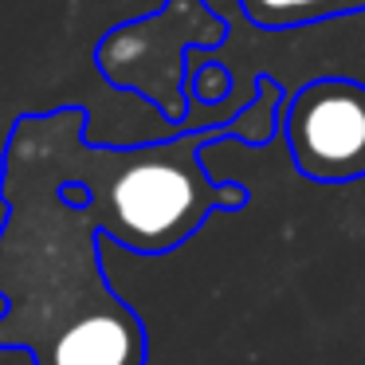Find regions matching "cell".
<instances>
[{"mask_svg":"<svg viewBox=\"0 0 365 365\" xmlns=\"http://www.w3.org/2000/svg\"><path fill=\"white\" fill-rule=\"evenodd\" d=\"M0 200V349L32 365H145V322L106 283L87 208L16 153H4Z\"/></svg>","mask_w":365,"mask_h":365,"instance_id":"2","label":"cell"},{"mask_svg":"<svg viewBox=\"0 0 365 365\" xmlns=\"http://www.w3.org/2000/svg\"><path fill=\"white\" fill-rule=\"evenodd\" d=\"M240 12L255 28H299L318 20L365 16V0H240Z\"/></svg>","mask_w":365,"mask_h":365,"instance_id":"5","label":"cell"},{"mask_svg":"<svg viewBox=\"0 0 365 365\" xmlns=\"http://www.w3.org/2000/svg\"><path fill=\"white\" fill-rule=\"evenodd\" d=\"M224 40L228 24L208 0H165L150 16L106 32L95 63L106 83L142 95L181 126L189 114V56L197 48H220Z\"/></svg>","mask_w":365,"mask_h":365,"instance_id":"3","label":"cell"},{"mask_svg":"<svg viewBox=\"0 0 365 365\" xmlns=\"http://www.w3.org/2000/svg\"><path fill=\"white\" fill-rule=\"evenodd\" d=\"M283 134L294 169L310 181L341 185L365 177V83L322 75L287 98Z\"/></svg>","mask_w":365,"mask_h":365,"instance_id":"4","label":"cell"},{"mask_svg":"<svg viewBox=\"0 0 365 365\" xmlns=\"http://www.w3.org/2000/svg\"><path fill=\"white\" fill-rule=\"evenodd\" d=\"M287 91L263 75L255 98L224 126L181 130L150 145H95L87 138V114L59 106L48 114L16 118L4 153L51 173L59 185L87 192L83 208L95 228L118 247L138 255H165L181 247L212 212H236L247 205L244 185L212 181L205 150L212 142L263 145L283 126Z\"/></svg>","mask_w":365,"mask_h":365,"instance_id":"1","label":"cell"}]
</instances>
